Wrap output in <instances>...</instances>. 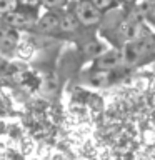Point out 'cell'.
Masks as SVG:
<instances>
[{
    "label": "cell",
    "instance_id": "cell-7",
    "mask_svg": "<svg viewBox=\"0 0 155 160\" xmlns=\"http://www.w3.org/2000/svg\"><path fill=\"white\" fill-rule=\"evenodd\" d=\"M78 25L80 22L75 17V13H63L62 17H58V28L62 32H75Z\"/></svg>",
    "mask_w": 155,
    "mask_h": 160
},
{
    "label": "cell",
    "instance_id": "cell-5",
    "mask_svg": "<svg viewBox=\"0 0 155 160\" xmlns=\"http://www.w3.org/2000/svg\"><path fill=\"white\" fill-rule=\"evenodd\" d=\"M35 25H37L38 32H43V33L53 32L55 28H58V17L55 13H47V15H43Z\"/></svg>",
    "mask_w": 155,
    "mask_h": 160
},
{
    "label": "cell",
    "instance_id": "cell-13",
    "mask_svg": "<svg viewBox=\"0 0 155 160\" xmlns=\"http://www.w3.org/2000/svg\"><path fill=\"white\" fill-rule=\"evenodd\" d=\"M20 2H23V3H28V2H30V0H20Z\"/></svg>",
    "mask_w": 155,
    "mask_h": 160
},
{
    "label": "cell",
    "instance_id": "cell-12",
    "mask_svg": "<svg viewBox=\"0 0 155 160\" xmlns=\"http://www.w3.org/2000/svg\"><path fill=\"white\" fill-rule=\"evenodd\" d=\"M122 2H125V3H132V2H135V0H122Z\"/></svg>",
    "mask_w": 155,
    "mask_h": 160
},
{
    "label": "cell",
    "instance_id": "cell-10",
    "mask_svg": "<svg viewBox=\"0 0 155 160\" xmlns=\"http://www.w3.org/2000/svg\"><path fill=\"white\" fill-rule=\"evenodd\" d=\"M65 2V0H43V3L47 5L48 8H57V7H60Z\"/></svg>",
    "mask_w": 155,
    "mask_h": 160
},
{
    "label": "cell",
    "instance_id": "cell-1",
    "mask_svg": "<svg viewBox=\"0 0 155 160\" xmlns=\"http://www.w3.org/2000/svg\"><path fill=\"white\" fill-rule=\"evenodd\" d=\"M75 17L82 25L90 27V25H97L102 18V10H98L90 0H80L75 5Z\"/></svg>",
    "mask_w": 155,
    "mask_h": 160
},
{
    "label": "cell",
    "instance_id": "cell-6",
    "mask_svg": "<svg viewBox=\"0 0 155 160\" xmlns=\"http://www.w3.org/2000/svg\"><path fill=\"white\" fill-rule=\"evenodd\" d=\"M122 33L127 42H132V40H137L140 37H143V30H142V25L140 23H135V22H128L122 27Z\"/></svg>",
    "mask_w": 155,
    "mask_h": 160
},
{
    "label": "cell",
    "instance_id": "cell-8",
    "mask_svg": "<svg viewBox=\"0 0 155 160\" xmlns=\"http://www.w3.org/2000/svg\"><path fill=\"white\" fill-rule=\"evenodd\" d=\"M18 0H0V13H7L17 8Z\"/></svg>",
    "mask_w": 155,
    "mask_h": 160
},
{
    "label": "cell",
    "instance_id": "cell-4",
    "mask_svg": "<svg viewBox=\"0 0 155 160\" xmlns=\"http://www.w3.org/2000/svg\"><path fill=\"white\" fill-rule=\"evenodd\" d=\"M140 58H142V53H140V50H138L137 42L132 40V42L125 43V47L122 50V60H123V63L125 65H133V63H137Z\"/></svg>",
    "mask_w": 155,
    "mask_h": 160
},
{
    "label": "cell",
    "instance_id": "cell-2",
    "mask_svg": "<svg viewBox=\"0 0 155 160\" xmlns=\"http://www.w3.org/2000/svg\"><path fill=\"white\" fill-rule=\"evenodd\" d=\"M122 63H123L122 52H118V50H108V52L102 53V55L97 58V67H98V70H112V68L120 67Z\"/></svg>",
    "mask_w": 155,
    "mask_h": 160
},
{
    "label": "cell",
    "instance_id": "cell-3",
    "mask_svg": "<svg viewBox=\"0 0 155 160\" xmlns=\"http://www.w3.org/2000/svg\"><path fill=\"white\" fill-rule=\"evenodd\" d=\"M5 23L10 25V27H32L35 23L33 17L30 13H25V12H18V10H12V12H7L5 13Z\"/></svg>",
    "mask_w": 155,
    "mask_h": 160
},
{
    "label": "cell",
    "instance_id": "cell-9",
    "mask_svg": "<svg viewBox=\"0 0 155 160\" xmlns=\"http://www.w3.org/2000/svg\"><path fill=\"white\" fill-rule=\"evenodd\" d=\"M90 2H92L98 10H105V8H108L110 5H112V0H90Z\"/></svg>",
    "mask_w": 155,
    "mask_h": 160
},
{
    "label": "cell",
    "instance_id": "cell-11",
    "mask_svg": "<svg viewBox=\"0 0 155 160\" xmlns=\"http://www.w3.org/2000/svg\"><path fill=\"white\" fill-rule=\"evenodd\" d=\"M7 33H8V28H0V42L7 37Z\"/></svg>",
    "mask_w": 155,
    "mask_h": 160
}]
</instances>
